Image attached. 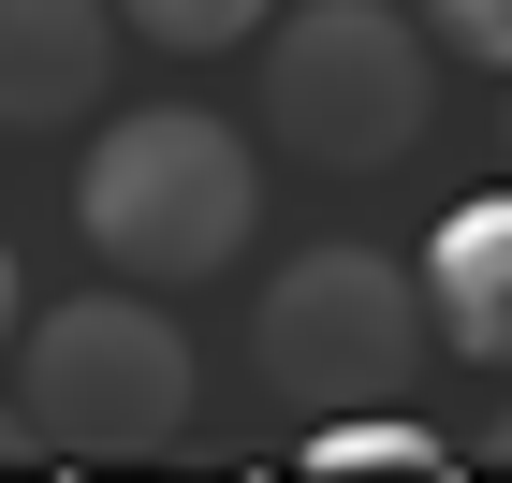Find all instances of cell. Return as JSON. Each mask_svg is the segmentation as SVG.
<instances>
[{"label": "cell", "instance_id": "obj_6", "mask_svg": "<svg viewBox=\"0 0 512 483\" xmlns=\"http://www.w3.org/2000/svg\"><path fill=\"white\" fill-rule=\"evenodd\" d=\"M410 279H425V337H454L469 366H512V191L454 205Z\"/></svg>", "mask_w": 512, "mask_h": 483}, {"label": "cell", "instance_id": "obj_3", "mask_svg": "<svg viewBox=\"0 0 512 483\" xmlns=\"http://www.w3.org/2000/svg\"><path fill=\"white\" fill-rule=\"evenodd\" d=\"M249 366H264L278 410H395L410 396V366H425V279L395 264V249H352L322 235L293 249L264 279V308H249Z\"/></svg>", "mask_w": 512, "mask_h": 483}, {"label": "cell", "instance_id": "obj_11", "mask_svg": "<svg viewBox=\"0 0 512 483\" xmlns=\"http://www.w3.org/2000/svg\"><path fill=\"white\" fill-rule=\"evenodd\" d=\"M0 454H44V440H30V410H0Z\"/></svg>", "mask_w": 512, "mask_h": 483}, {"label": "cell", "instance_id": "obj_1", "mask_svg": "<svg viewBox=\"0 0 512 483\" xmlns=\"http://www.w3.org/2000/svg\"><path fill=\"white\" fill-rule=\"evenodd\" d=\"M264 220V161L249 132H220L205 103H132V118L88 132L74 161V235L88 264H118V279L176 293V279H220Z\"/></svg>", "mask_w": 512, "mask_h": 483}, {"label": "cell", "instance_id": "obj_7", "mask_svg": "<svg viewBox=\"0 0 512 483\" xmlns=\"http://www.w3.org/2000/svg\"><path fill=\"white\" fill-rule=\"evenodd\" d=\"M308 469H322V483H337V469L439 483V469H454V440H439V425H366V410H322V425H308Z\"/></svg>", "mask_w": 512, "mask_h": 483}, {"label": "cell", "instance_id": "obj_8", "mask_svg": "<svg viewBox=\"0 0 512 483\" xmlns=\"http://www.w3.org/2000/svg\"><path fill=\"white\" fill-rule=\"evenodd\" d=\"M278 0H118V30H147V44H176V59H205V44H249Z\"/></svg>", "mask_w": 512, "mask_h": 483}, {"label": "cell", "instance_id": "obj_4", "mask_svg": "<svg viewBox=\"0 0 512 483\" xmlns=\"http://www.w3.org/2000/svg\"><path fill=\"white\" fill-rule=\"evenodd\" d=\"M15 410L44 454H161L191 425V337L132 293H74V308L15 322Z\"/></svg>", "mask_w": 512, "mask_h": 483}, {"label": "cell", "instance_id": "obj_5", "mask_svg": "<svg viewBox=\"0 0 512 483\" xmlns=\"http://www.w3.org/2000/svg\"><path fill=\"white\" fill-rule=\"evenodd\" d=\"M103 74H118V0H0V132L103 118Z\"/></svg>", "mask_w": 512, "mask_h": 483}, {"label": "cell", "instance_id": "obj_12", "mask_svg": "<svg viewBox=\"0 0 512 483\" xmlns=\"http://www.w3.org/2000/svg\"><path fill=\"white\" fill-rule=\"evenodd\" d=\"M483 454H498V469H512V410H498V425H483Z\"/></svg>", "mask_w": 512, "mask_h": 483}, {"label": "cell", "instance_id": "obj_10", "mask_svg": "<svg viewBox=\"0 0 512 483\" xmlns=\"http://www.w3.org/2000/svg\"><path fill=\"white\" fill-rule=\"evenodd\" d=\"M15 322H30V279H15V249H0V352H15Z\"/></svg>", "mask_w": 512, "mask_h": 483}, {"label": "cell", "instance_id": "obj_2", "mask_svg": "<svg viewBox=\"0 0 512 483\" xmlns=\"http://www.w3.org/2000/svg\"><path fill=\"white\" fill-rule=\"evenodd\" d=\"M439 118V44L395 0H293L264 15V132L322 176H381Z\"/></svg>", "mask_w": 512, "mask_h": 483}, {"label": "cell", "instance_id": "obj_13", "mask_svg": "<svg viewBox=\"0 0 512 483\" xmlns=\"http://www.w3.org/2000/svg\"><path fill=\"white\" fill-rule=\"evenodd\" d=\"M498 132H512V118H498Z\"/></svg>", "mask_w": 512, "mask_h": 483}, {"label": "cell", "instance_id": "obj_9", "mask_svg": "<svg viewBox=\"0 0 512 483\" xmlns=\"http://www.w3.org/2000/svg\"><path fill=\"white\" fill-rule=\"evenodd\" d=\"M410 30L454 44V59H483V74H512V0H410Z\"/></svg>", "mask_w": 512, "mask_h": 483}]
</instances>
